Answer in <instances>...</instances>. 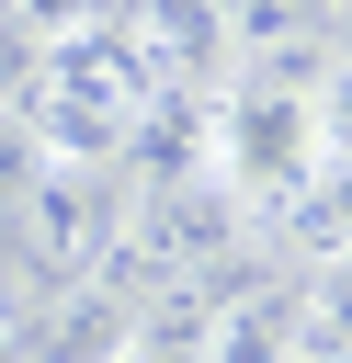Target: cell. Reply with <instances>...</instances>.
Segmentation results:
<instances>
[{"instance_id":"4","label":"cell","mask_w":352,"mask_h":363,"mask_svg":"<svg viewBox=\"0 0 352 363\" xmlns=\"http://www.w3.org/2000/svg\"><path fill=\"white\" fill-rule=\"evenodd\" d=\"M45 182V136L23 125V102H0V204H23Z\"/></svg>"},{"instance_id":"6","label":"cell","mask_w":352,"mask_h":363,"mask_svg":"<svg viewBox=\"0 0 352 363\" xmlns=\"http://www.w3.org/2000/svg\"><path fill=\"white\" fill-rule=\"evenodd\" d=\"M0 102H23V34H11V11H0Z\"/></svg>"},{"instance_id":"5","label":"cell","mask_w":352,"mask_h":363,"mask_svg":"<svg viewBox=\"0 0 352 363\" xmlns=\"http://www.w3.org/2000/svg\"><path fill=\"white\" fill-rule=\"evenodd\" d=\"M307 318H329L352 340V250H329V284H307Z\"/></svg>"},{"instance_id":"3","label":"cell","mask_w":352,"mask_h":363,"mask_svg":"<svg viewBox=\"0 0 352 363\" xmlns=\"http://www.w3.org/2000/svg\"><path fill=\"white\" fill-rule=\"evenodd\" d=\"M295 329H307V295H295V284H250V295L204 329V352H193V363H284V352H295Z\"/></svg>"},{"instance_id":"2","label":"cell","mask_w":352,"mask_h":363,"mask_svg":"<svg viewBox=\"0 0 352 363\" xmlns=\"http://www.w3.org/2000/svg\"><path fill=\"white\" fill-rule=\"evenodd\" d=\"M204 170H216V193H238L250 216H295L307 182H318V102H307L295 79H273V68L227 79V102H216V125H204Z\"/></svg>"},{"instance_id":"1","label":"cell","mask_w":352,"mask_h":363,"mask_svg":"<svg viewBox=\"0 0 352 363\" xmlns=\"http://www.w3.org/2000/svg\"><path fill=\"white\" fill-rule=\"evenodd\" d=\"M148 102H159V57H148L136 34H114V23H68V34L34 45V102H23V125L45 136V159H114V147L148 125Z\"/></svg>"}]
</instances>
